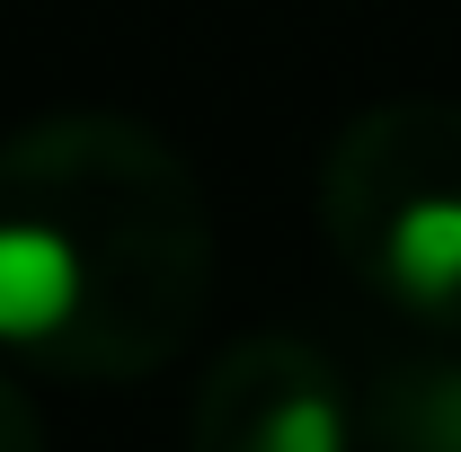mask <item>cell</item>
<instances>
[{"instance_id":"3957f363","label":"cell","mask_w":461,"mask_h":452,"mask_svg":"<svg viewBox=\"0 0 461 452\" xmlns=\"http://www.w3.org/2000/svg\"><path fill=\"white\" fill-rule=\"evenodd\" d=\"M364 417L311 338H230L186 408V452H355Z\"/></svg>"},{"instance_id":"277c9868","label":"cell","mask_w":461,"mask_h":452,"mask_svg":"<svg viewBox=\"0 0 461 452\" xmlns=\"http://www.w3.org/2000/svg\"><path fill=\"white\" fill-rule=\"evenodd\" d=\"M364 452H461V355H408L364 399Z\"/></svg>"},{"instance_id":"6da1fadb","label":"cell","mask_w":461,"mask_h":452,"mask_svg":"<svg viewBox=\"0 0 461 452\" xmlns=\"http://www.w3.org/2000/svg\"><path fill=\"white\" fill-rule=\"evenodd\" d=\"M213 302V204L151 124L62 107L0 142V355L54 382H142Z\"/></svg>"},{"instance_id":"7a4b0ae2","label":"cell","mask_w":461,"mask_h":452,"mask_svg":"<svg viewBox=\"0 0 461 452\" xmlns=\"http://www.w3.org/2000/svg\"><path fill=\"white\" fill-rule=\"evenodd\" d=\"M320 231L391 320L461 338V98H382L320 151Z\"/></svg>"},{"instance_id":"5b68a950","label":"cell","mask_w":461,"mask_h":452,"mask_svg":"<svg viewBox=\"0 0 461 452\" xmlns=\"http://www.w3.org/2000/svg\"><path fill=\"white\" fill-rule=\"evenodd\" d=\"M0 452H45V417L18 373H0Z\"/></svg>"}]
</instances>
